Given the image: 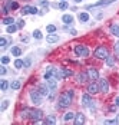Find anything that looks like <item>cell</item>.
I'll use <instances>...</instances> for the list:
<instances>
[{
	"mask_svg": "<svg viewBox=\"0 0 119 125\" xmlns=\"http://www.w3.org/2000/svg\"><path fill=\"white\" fill-rule=\"evenodd\" d=\"M73 91H65V92H62L59 96V101H58V106L59 108H68L69 105L72 104V101H73Z\"/></svg>",
	"mask_w": 119,
	"mask_h": 125,
	"instance_id": "6da1fadb",
	"label": "cell"
},
{
	"mask_svg": "<svg viewBox=\"0 0 119 125\" xmlns=\"http://www.w3.org/2000/svg\"><path fill=\"white\" fill-rule=\"evenodd\" d=\"M108 56H109V50L106 46H98L95 49V58L103 61V59H108Z\"/></svg>",
	"mask_w": 119,
	"mask_h": 125,
	"instance_id": "7a4b0ae2",
	"label": "cell"
},
{
	"mask_svg": "<svg viewBox=\"0 0 119 125\" xmlns=\"http://www.w3.org/2000/svg\"><path fill=\"white\" fill-rule=\"evenodd\" d=\"M75 53H76L79 58H88V56H89V49H88V46H85V45H76V46H75Z\"/></svg>",
	"mask_w": 119,
	"mask_h": 125,
	"instance_id": "3957f363",
	"label": "cell"
},
{
	"mask_svg": "<svg viewBox=\"0 0 119 125\" xmlns=\"http://www.w3.org/2000/svg\"><path fill=\"white\" fill-rule=\"evenodd\" d=\"M30 99L32 102L35 104V105H40L42 104V101H43V95L40 94V91L37 89H33V91H30Z\"/></svg>",
	"mask_w": 119,
	"mask_h": 125,
	"instance_id": "277c9868",
	"label": "cell"
},
{
	"mask_svg": "<svg viewBox=\"0 0 119 125\" xmlns=\"http://www.w3.org/2000/svg\"><path fill=\"white\" fill-rule=\"evenodd\" d=\"M42 118H43V112H42L40 109H32V112H30V119H32L35 124H39Z\"/></svg>",
	"mask_w": 119,
	"mask_h": 125,
	"instance_id": "5b68a950",
	"label": "cell"
},
{
	"mask_svg": "<svg viewBox=\"0 0 119 125\" xmlns=\"http://www.w3.org/2000/svg\"><path fill=\"white\" fill-rule=\"evenodd\" d=\"M86 72H88V76H89V81L95 82V81L99 79V72H98V69H95V68H89Z\"/></svg>",
	"mask_w": 119,
	"mask_h": 125,
	"instance_id": "8992f818",
	"label": "cell"
},
{
	"mask_svg": "<svg viewBox=\"0 0 119 125\" xmlns=\"http://www.w3.org/2000/svg\"><path fill=\"white\" fill-rule=\"evenodd\" d=\"M115 0H99L98 3L95 4H90V6H88V9H96V7H102V6H108V4H110V3H113Z\"/></svg>",
	"mask_w": 119,
	"mask_h": 125,
	"instance_id": "52a82bcc",
	"label": "cell"
},
{
	"mask_svg": "<svg viewBox=\"0 0 119 125\" xmlns=\"http://www.w3.org/2000/svg\"><path fill=\"white\" fill-rule=\"evenodd\" d=\"M99 91L102 94H108L109 92V83L106 79H99Z\"/></svg>",
	"mask_w": 119,
	"mask_h": 125,
	"instance_id": "ba28073f",
	"label": "cell"
},
{
	"mask_svg": "<svg viewBox=\"0 0 119 125\" xmlns=\"http://www.w3.org/2000/svg\"><path fill=\"white\" fill-rule=\"evenodd\" d=\"M98 92H100L99 91V85L96 83V82H90L89 85H88V94H90V95H95Z\"/></svg>",
	"mask_w": 119,
	"mask_h": 125,
	"instance_id": "9c48e42d",
	"label": "cell"
},
{
	"mask_svg": "<svg viewBox=\"0 0 119 125\" xmlns=\"http://www.w3.org/2000/svg\"><path fill=\"white\" fill-rule=\"evenodd\" d=\"M46 83H48V86L50 88V91H56V88H58V79H56V78L46 79Z\"/></svg>",
	"mask_w": 119,
	"mask_h": 125,
	"instance_id": "30bf717a",
	"label": "cell"
},
{
	"mask_svg": "<svg viewBox=\"0 0 119 125\" xmlns=\"http://www.w3.org/2000/svg\"><path fill=\"white\" fill-rule=\"evenodd\" d=\"M4 6H6L9 10H16V9H19V4H17L16 0H7Z\"/></svg>",
	"mask_w": 119,
	"mask_h": 125,
	"instance_id": "8fae6325",
	"label": "cell"
},
{
	"mask_svg": "<svg viewBox=\"0 0 119 125\" xmlns=\"http://www.w3.org/2000/svg\"><path fill=\"white\" fill-rule=\"evenodd\" d=\"M90 104H93L92 98H90V94H85L82 96V105L83 106H90Z\"/></svg>",
	"mask_w": 119,
	"mask_h": 125,
	"instance_id": "7c38bea8",
	"label": "cell"
},
{
	"mask_svg": "<svg viewBox=\"0 0 119 125\" xmlns=\"http://www.w3.org/2000/svg\"><path fill=\"white\" fill-rule=\"evenodd\" d=\"M85 115L83 114H76V116H75V125H83L85 124Z\"/></svg>",
	"mask_w": 119,
	"mask_h": 125,
	"instance_id": "4fadbf2b",
	"label": "cell"
},
{
	"mask_svg": "<svg viewBox=\"0 0 119 125\" xmlns=\"http://www.w3.org/2000/svg\"><path fill=\"white\" fill-rule=\"evenodd\" d=\"M76 79H78V82H79V83H85L86 81H89L88 72H82V73H79V75L76 76Z\"/></svg>",
	"mask_w": 119,
	"mask_h": 125,
	"instance_id": "5bb4252c",
	"label": "cell"
},
{
	"mask_svg": "<svg viewBox=\"0 0 119 125\" xmlns=\"http://www.w3.org/2000/svg\"><path fill=\"white\" fill-rule=\"evenodd\" d=\"M39 91H40V94H42L43 96H48L49 92H52L50 88L48 86V83H46V85H40V86H39Z\"/></svg>",
	"mask_w": 119,
	"mask_h": 125,
	"instance_id": "9a60e30c",
	"label": "cell"
},
{
	"mask_svg": "<svg viewBox=\"0 0 119 125\" xmlns=\"http://www.w3.org/2000/svg\"><path fill=\"white\" fill-rule=\"evenodd\" d=\"M59 36L58 35H55V33H50V35H48L46 36V40H48L49 43H56V42H59Z\"/></svg>",
	"mask_w": 119,
	"mask_h": 125,
	"instance_id": "2e32d148",
	"label": "cell"
},
{
	"mask_svg": "<svg viewBox=\"0 0 119 125\" xmlns=\"http://www.w3.org/2000/svg\"><path fill=\"white\" fill-rule=\"evenodd\" d=\"M62 20L66 23V26H70L72 23H73V16H70V14H63Z\"/></svg>",
	"mask_w": 119,
	"mask_h": 125,
	"instance_id": "e0dca14e",
	"label": "cell"
},
{
	"mask_svg": "<svg viewBox=\"0 0 119 125\" xmlns=\"http://www.w3.org/2000/svg\"><path fill=\"white\" fill-rule=\"evenodd\" d=\"M30 112H32V108H24L23 111L20 112V116L26 119V118H30Z\"/></svg>",
	"mask_w": 119,
	"mask_h": 125,
	"instance_id": "ac0fdd59",
	"label": "cell"
},
{
	"mask_svg": "<svg viewBox=\"0 0 119 125\" xmlns=\"http://www.w3.org/2000/svg\"><path fill=\"white\" fill-rule=\"evenodd\" d=\"M46 125H55L56 124V118L55 116H52V115H49V116H46V119L43 121Z\"/></svg>",
	"mask_w": 119,
	"mask_h": 125,
	"instance_id": "d6986e66",
	"label": "cell"
},
{
	"mask_svg": "<svg viewBox=\"0 0 119 125\" xmlns=\"http://www.w3.org/2000/svg\"><path fill=\"white\" fill-rule=\"evenodd\" d=\"M75 116H76V114L66 112L65 114V116H63V119H65V122H69V121H72V119H75Z\"/></svg>",
	"mask_w": 119,
	"mask_h": 125,
	"instance_id": "ffe728a7",
	"label": "cell"
},
{
	"mask_svg": "<svg viewBox=\"0 0 119 125\" xmlns=\"http://www.w3.org/2000/svg\"><path fill=\"white\" fill-rule=\"evenodd\" d=\"M78 19H79L82 23H85V22H88V20H89V14H88V13H85V12L83 13H79Z\"/></svg>",
	"mask_w": 119,
	"mask_h": 125,
	"instance_id": "44dd1931",
	"label": "cell"
},
{
	"mask_svg": "<svg viewBox=\"0 0 119 125\" xmlns=\"http://www.w3.org/2000/svg\"><path fill=\"white\" fill-rule=\"evenodd\" d=\"M110 32H112V35H115V36L119 38V26L118 25H110Z\"/></svg>",
	"mask_w": 119,
	"mask_h": 125,
	"instance_id": "7402d4cb",
	"label": "cell"
},
{
	"mask_svg": "<svg viewBox=\"0 0 119 125\" xmlns=\"http://www.w3.org/2000/svg\"><path fill=\"white\" fill-rule=\"evenodd\" d=\"M0 86H1V92H6V91H7V88H9V82H7L6 79H1Z\"/></svg>",
	"mask_w": 119,
	"mask_h": 125,
	"instance_id": "603a6c76",
	"label": "cell"
},
{
	"mask_svg": "<svg viewBox=\"0 0 119 125\" xmlns=\"http://www.w3.org/2000/svg\"><path fill=\"white\" fill-rule=\"evenodd\" d=\"M14 68H16V69L24 68V62L22 61V59H16V61H14Z\"/></svg>",
	"mask_w": 119,
	"mask_h": 125,
	"instance_id": "cb8c5ba5",
	"label": "cell"
},
{
	"mask_svg": "<svg viewBox=\"0 0 119 125\" xmlns=\"http://www.w3.org/2000/svg\"><path fill=\"white\" fill-rule=\"evenodd\" d=\"M12 55H13V56H20V55H22V49H20V48H17V46L12 48Z\"/></svg>",
	"mask_w": 119,
	"mask_h": 125,
	"instance_id": "d4e9b609",
	"label": "cell"
},
{
	"mask_svg": "<svg viewBox=\"0 0 119 125\" xmlns=\"http://www.w3.org/2000/svg\"><path fill=\"white\" fill-rule=\"evenodd\" d=\"M14 23V19L13 17H4L3 19V25H6V26H10Z\"/></svg>",
	"mask_w": 119,
	"mask_h": 125,
	"instance_id": "484cf974",
	"label": "cell"
},
{
	"mask_svg": "<svg viewBox=\"0 0 119 125\" xmlns=\"http://www.w3.org/2000/svg\"><path fill=\"white\" fill-rule=\"evenodd\" d=\"M10 88H12L13 91H17V89L20 88V82H19V81H13L12 83H10Z\"/></svg>",
	"mask_w": 119,
	"mask_h": 125,
	"instance_id": "4316f807",
	"label": "cell"
},
{
	"mask_svg": "<svg viewBox=\"0 0 119 125\" xmlns=\"http://www.w3.org/2000/svg\"><path fill=\"white\" fill-rule=\"evenodd\" d=\"M9 104H10L9 101L4 99L3 102H1V108H0V111H1V112H3V111H6V109H7V106H9Z\"/></svg>",
	"mask_w": 119,
	"mask_h": 125,
	"instance_id": "83f0119b",
	"label": "cell"
},
{
	"mask_svg": "<svg viewBox=\"0 0 119 125\" xmlns=\"http://www.w3.org/2000/svg\"><path fill=\"white\" fill-rule=\"evenodd\" d=\"M46 30H48L49 33H55V32H56V26L55 25H48L46 26Z\"/></svg>",
	"mask_w": 119,
	"mask_h": 125,
	"instance_id": "f1b7e54d",
	"label": "cell"
},
{
	"mask_svg": "<svg viewBox=\"0 0 119 125\" xmlns=\"http://www.w3.org/2000/svg\"><path fill=\"white\" fill-rule=\"evenodd\" d=\"M106 65H108V66H113V65H115V58H112V56H108Z\"/></svg>",
	"mask_w": 119,
	"mask_h": 125,
	"instance_id": "f546056e",
	"label": "cell"
},
{
	"mask_svg": "<svg viewBox=\"0 0 119 125\" xmlns=\"http://www.w3.org/2000/svg\"><path fill=\"white\" fill-rule=\"evenodd\" d=\"M32 12V7L30 6H24V7H22V14H27V13H30Z\"/></svg>",
	"mask_w": 119,
	"mask_h": 125,
	"instance_id": "4dcf8cb0",
	"label": "cell"
},
{
	"mask_svg": "<svg viewBox=\"0 0 119 125\" xmlns=\"http://www.w3.org/2000/svg\"><path fill=\"white\" fill-rule=\"evenodd\" d=\"M16 30H17V26H14V25L7 26V33H14Z\"/></svg>",
	"mask_w": 119,
	"mask_h": 125,
	"instance_id": "1f68e13d",
	"label": "cell"
},
{
	"mask_svg": "<svg viewBox=\"0 0 119 125\" xmlns=\"http://www.w3.org/2000/svg\"><path fill=\"white\" fill-rule=\"evenodd\" d=\"M68 7H69V4H68L66 1H62V3L59 4V9H62V10H66Z\"/></svg>",
	"mask_w": 119,
	"mask_h": 125,
	"instance_id": "d6a6232c",
	"label": "cell"
},
{
	"mask_svg": "<svg viewBox=\"0 0 119 125\" xmlns=\"http://www.w3.org/2000/svg\"><path fill=\"white\" fill-rule=\"evenodd\" d=\"M6 45H7L6 39H4V38H1V39H0V46H1V49H6Z\"/></svg>",
	"mask_w": 119,
	"mask_h": 125,
	"instance_id": "836d02e7",
	"label": "cell"
},
{
	"mask_svg": "<svg viewBox=\"0 0 119 125\" xmlns=\"http://www.w3.org/2000/svg\"><path fill=\"white\" fill-rule=\"evenodd\" d=\"M33 36H35L36 39H42V32H40V30H35V32H33Z\"/></svg>",
	"mask_w": 119,
	"mask_h": 125,
	"instance_id": "e575fe53",
	"label": "cell"
},
{
	"mask_svg": "<svg viewBox=\"0 0 119 125\" xmlns=\"http://www.w3.org/2000/svg\"><path fill=\"white\" fill-rule=\"evenodd\" d=\"M30 65H32V59L27 58V59L24 61V68H30Z\"/></svg>",
	"mask_w": 119,
	"mask_h": 125,
	"instance_id": "d590c367",
	"label": "cell"
},
{
	"mask_svg": "<svg viewBox=\"0 0 119 125\" xmlns=\"http://www.w3.org/2000/svg\"><path fill=\"white\" fill-rule=\"evenodd\" d=\"M10 62V58H7V56H3V58H1V63H3V65H6V63H9Z\"/></svg>",
	"mask_w": 119,
	"mask_h": 125,
	"instance_id": "8d00e7d4",
	"label": "cell"
},
{
	"mask_svg": "<svg viewBox=\"0 0 119 125\" xmlns=\"http://www.w3.org/2000/svg\"><path fill=\"white\" fill-rule=\"evenodd\" d=\"M0 73H1V75H6V73H7L6 66H0Z\"/></svg>",
	"mask_w": 119,
	"mask_h": 125,
	"instance_id": "74e56055",
	"label": "cell"
},
{
	"mask_svg": "<svg viewBox=\"0 0 119 125\" xmlns=\"http://www.w3.org/2000/svg\"><path fill=\"white\" fill-rule=\"evenodd\" d=\"M115 53H116V55H119V42H116V43H115Z\"/></svg>",
	"mask_w": 119,
	"mask_h": 125,
	"instance_id": "f35d334b",
	"label": "cell"
},
{
	"mask_svg": "<svg viewBox=\"0 0 119 125\" xmlns=\"http://www.w3.org/2000/svg\"><path fill=\"white\" fill-rule=\"evenodd\" d=\"M23 26H24V20L22 19V20H19V22H17V27H23Z\"/></svg>",
	"mask_w": 119,
	"mask_h": 125,
	"instance_id": "ab89813d",
	"label": "cell"
},
{
	"mask_svg": "<svg viewBox=\"0 0 119 125\" xmlns=\"http://www.w3.org/2000/svg\"><path fill=\"white\" fill-rule=\"evenodd\" d=\"M40 4H42V6H45V7L48 9V1H46V0H40Z\"/></svg>",
	"mask_w": 119,
	"mask_h": 125,
	"instance_id": "60d3db41",
	"label": "cell"
},
{
	"mask_svg": "<svg viewBox=\"0 0 119 125\" xmlns=\"http://www.w3.org/2000/svg\"><path fill=\"white\" fill-rule=\"evenodd\" d=\"M32 14H37V9H36V7H32Z\"/></svg>",
	"mask_w": 119,
	"mask_h": 125,
	"instance_id": "b9f144b4",
	"label": "cell"
},
{
	"mask_svg": "<svg viewBox=\"0 0 119 125\" xmlns=\"http://www.w3.org/2000/svg\"><path fill=\"white\" fill-rule=\"evenodd\" d=\"M69 32H70V35H73V36H75V35H76V30H75V29H70V30H69Z\"/></svg>",
	"mask_w": 119,
	"mask_h": 125,
	"instance_id": "7bdbcfd3",
	"label": "cell"
},
{
	"mask_svg": "<svg viewBox=\"0 0 119 125\" xmlns=\"http://www.w3.org/2000/svg\"><path fill=\"white\" fill-rule=\"evenodd\" d=\"M115 105H116V106H119V96L115 99Z\"/></svg>",
	"mask_w": 119,
	"mask_h": 125,
	"instance_id": "ee69618b",
	"label": "cell"
},
{
	"mask_svg": "<svg viewBox=\"0 0 119 125\" xmlns=\"http://www.w3.org/2000/svg\"><path fill=\"white\" fill-rule=\"evenodd\" d=\"M73 1H75V3H80L82 0H73Z\"/></svg>",
	"mask_w": 119,
	"mask_h": 125,
	"instance_id": "f6af8a7d",
	"label": "cell"
},
{
	"mask_svg": "<svg viewBox=\"0 0 119 125\" xmlns=\"http://www.w3.org/2000/svg\"><path fill=\"white\" fill-rule=\"evenodd\" d=\"M62 1H66V0H62Z\"/></svg>",
	"mask_w": 119,
	"mask_h": 125,
	"instance_id": "bcb514c9",
	"label": "cell"
}]
</instances>
